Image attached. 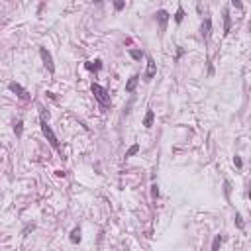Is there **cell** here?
Wrapping results in <instances>:
<instances>
[{
  "label": "cell",
  "mask_w": 251,
  "mask_h": 251,
  "mask_svg": "<svg viewBox=\"0 0 251 251\" xmlns=\"http://www.w3.org/2000/svg\"><path fill=\"white\" fill-rule=\"evenodd\" d=\"M90 90H92L94 98L98 100L102 106H110V96H108V92H106V88H102L100 84H92V87H90Z\"/></svg>",
  "instance_id": "1"
},
{
  "label": "cell",
  "mask_w": 251,
  "mask_h": 251,
  "mask_svg": "<svg viewBox=\"0 0 251 251\" xmlns=\"http://www.w3.org/2000/svg\"><path fill=\"white\" fill-rule=\"evenodd\" d=\"M41 132H43V136L47 137V141H49L53 147H55V149L59 147V141H57V137H55V133H53V130L47 126V122H41Z\"/></svg>",
  "instance_id": "2"
},
{
  "label": "cell",
  "mask_w": 251,
  "mask_h": 251,
  "mask_svg": "<svg viewBox=\"0 0 251 251\" xmlns=\"http://www.w3.org/2000/svg\"><path fill=\"white\" fill-rule=\"evenodd\" d=\"M8 88L12 90V92L18 96V98H22V100H30V92L22 87V84H18V83H10V84H8Z\"/></svg>",
  "instance_id": "3"
},
{
  "label": "cell",
  "mask_w": 251,
  "mask_h": 251,
  "mask_svg": "<svg viewBox=\"0 0 251 251\" xmlns=\"http://www.w3.org/2000/svg\"><path fill=\"white\" fill-rule=\"evenodd\" d=\"M39 55H41V59H43V63H45L47 71H49V73H55V65H53V57H51V53L47 51L45 47H39Z\"/></svg>",
  "instance_id": "4"
},
{
  "label": "cell",
  "mask_w": 251,
  "mask_h": 251,
  "mask_svg": "<svg viewBox=\"0 0 251 251\" xmlns=\"http://www.w3.org/2000/svg\"><path fill=\"white\" fill-rule=\"evenodd\" d=\"M155 75H157V65L151 57H147V69H145V75H143V81H151Z\"/></svg>",
  "instance_id": "5"
},
{
  "label": "cell",
  "mask_w": 251,
  "mask_h": 251,
  "mask_svg": "<svg viewBox=\"0 0 251 251\" xmlns=\"http://www.w3.org/2000/svg\"><path fill=\"white\" fill-rule=\"evenodd\" d=\"M157 20H159V28L165 30L167 28V22H169V12L167 10H159L157 12Z\"/></svg>",
  "instance_id": "6"
},
{
  "label": "cell",
  "mask_w": 251,
  "mask_h": 251,
  "mask_svg": "<svg viewBox=\"0 0 251 251\" xmlns=\"http://www.w3.org/2000/svg\"><path fill=\"white\" fill-rule=\"evenodd\" d=\"M137 83H140V77L137 75H133V77H130V81L126 83V92H133L137 87Z\"/></svg>",
  "instance_id": "7"
},
{
  "label": "cell",
  "mask_w": 251,
  "mask_h": 251,
  "mask_svg": "<svg viewBox=\"0 0 251 251\" xmlns=\"http://www.w3.org/2000/svg\"><path fill=\"white\" fill-rule=\"evenodd\" d=\"M210 30H212V20L206 18L204 24H202V37H204V39H208V37H210Z\"/></svg>",
  "instance_id": "8"
},
{
  "label": "cell",
  "mask_w": 251,
  "mask_h": 251,
  "mask_svg": "<svg viewBox=\"0 0 251 251\" xmlns=\"http://www.w3.org/2000/svg\"><path fill=\"white\" fill-rule=\"evenodd\" d=\"M153 120H155V114H153V110H147L145 118H143V126H145V128H151V126H153Z\"/></svg>",
  "instance_id": "9"
},
{
  "label": "cell",
  "mask_w": 251,
  "mask_h": 251,
  "mask_svg": "<svg viewBox=\"0 0 251 251\" xmlns=\"http://www.w3.org/2000/svg\"><path fill=\"white\" fill-rule=\"evenodd\" d=\"M84 67H87L88 71H98V69L102 67V61H100V59H96V61H88V63H84Z\"/></svg>",
  "instance_id": "10"
},
{
  "label": "cell",
  "mask_w": 251,
  "mask_h": 251,
  "mask_svg": "<svg viewBox=\"0 0 251 251\" xmlns=\"http://www.w3.org/2000/svg\"><path fill=\"white\" fill-rule=\"evenodd\" d=\"M229 28H232V18H229V12L226 10L224 12V34H228Z\"/></svg>",
  "instance_id": "11"
},
{
  "label": "cell",
  "mask_w": 251,
  "mask_h": 251,
  "mask_svg": "<svg viewBox=\"0 0 251 251\" xmlns=\"http://www.w3.org/2000/svg\"><path fill=\"white\" fill-rule=\"evenodd\" d=\"M71 243H81V228H75L71 232Z\"/></svg>",
  "instance_id": "12"
},
{
  "label": "cell",
  "mask_w": 251,
  "mask_h": 251,
  "mask_svg": "<svg viewBox=\"0 0 251 251\" xmlns=\"http://www.w3.org/2000/svg\"><path fill=\"white\" fill-rule=\"evenodd\" d=\"M14 132H16V136H22V132H24V122L22 120H18V122H16V126H14Z\"/></svg>",
  "instance_id": "13"
},
{
  "label": "cell",
  "mask_w": 251,
  "mask_h": 251,
  "mask_svg": "<svg viewBox=\"0 0 251 251\" xmlns=\"http://www.w3.org/2000/svg\"><path fill=\"white\" fill-rule=\"evenodd\" d=\"M137 151H140V145H137V143H133V145H132V147L126 151V157H133Z\"/></svg>",
  "instance_id": "14"
},
{
  "label": "cell",
  "mask_w": 251,
  "mask_h": 251,
  "mask_svg": "<svg viewBox=\"0 0 251 251\" xmlns=\"http://www.w3.org/2000/svg\"><path fill=\"white\" fill-rule=\"evenodd\" d=\"M220 245H222V236H216L214 241H212V251H218V249H220Z\"/></svg>",
  "instance_id": "15"
},
{
  "label": "cell",
  "mask_w": 251,
  "mask_h": 251,
  "mask_svg": "<svg viewBox=\"0 0 251 251\" xmlns=\"http://www.w3.org/2000/svg\"><path fill=\"white\" fill-rule=\"evenodd\" d=\"M183 18H184V10H183V8L179 6L177 14H175V22H177V24H180V22H183Z\"/></svg>",
  "instance_id": "16"
},
{
  "label": "cell",
  "mask_w": 251,
  "mask_h": 251,
  "mask_svg": "<svg viewBox=\"0 0 251 251\" xmlns=\"http://www.w3.org/2000/svg\"><path fill=\"white\" fill-rule=\"evenodd\" d=\"M130 55L133 57V59H141V57H143V53H141L140 49H132V51H130Z\"/></svg>",
  "instance_id": "17"
},
{
  "label": "cell",
  "mask_w": 251,
  "mask_h": 251,
  "mask_svg": "<svg viewBox=\"0 0 251 251\" xmlns=\"http://www.w3.org/2000/svg\"><path fill=\"white\" fill-rule=\"evenodd\" d=\"M39 114H41V122H47V120H49V112H47L45 108H41Z\"/></svg>",
  "instance_id": "18"
},
{
  "label": "cell",
  "mask_w": 251,
  "mask_h": 251,
  "mask_svg": "<svg viewBox=\"0 0 251 251\" xmlns=\"http://www.w3.org/2000/svg\"><path fill=\"white\" fill-rule=\"evenodd\" d=\"M151 196H153V198H157V196H159V186L157 184H151Z\"/></svg>",
  "instance_id": "19"
},
{
  "label": "cell",
  "mask_w": 251,
  "mask_h": 251,
  "mask_svg": "<svg viewBox=\"0 0 251 251\" xmlns=\"http://www.w3.org/2000/svg\"><path fill=\"white\" fill-rule=\"evenodd\" d=\"M236 224L239 229H243V220H241V214H236Z\"/></svg>",
  "instance_id": "20"
},
{
  "label": "cell",
  "mask_w": 251,
  "mask_h": 251,
  "mask_svg": "<svg viewBox=\"0 0 251 251\" xmlns=\"http://www.w3.org/2000/svg\"><path fill=\"white\" fill-rule=\"evenodd\" d=\"M233 165H236V167H241V159H239V157H233Z\"/></svg>",
  "instance_id": "21"
},
{
  "label": "cell",
  "mask_w": 251,
  "mask_h": 251,
  "mask_svg": "<svg viewBox=\"0 0 251 251\" xmlns=\"http://www.w3.org/2000/svg\"><path fill=\"white\" fill-rule=\"evenodd\" d=\"M124 6H126L124 2H114V8H116V10H122V8H124Z\"/></svg>",
  "instance_id": "22"
},
{
  "label": "cell",
  "mask_w": 251,
  "mask_h": 251,
  "mask_svg": "<svg viewBox=\"0 0 251 251\" xmlns=\"http://www.w3.org/2000/svg\"><path fill=\"white\" fill-rule=\"evenodd\" d=\"M232 6H233V8H241V2H237V0H232Z\"/></svg>",
  "instance_id": "23"
}]
</instances>
